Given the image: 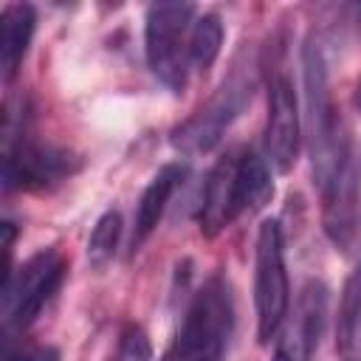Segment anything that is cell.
Returning <instances> with one entry per match:
<instances>
[{
  "instance_id": "cell-1",
  "label": "cell",
  "mask_w": 361,
  "mask_h": 361,
  "mask_svg": "<svg viewBox=\"0 0 361 361\" xmlns=\"http://www.w3.org/2000/svg\"><path fill=\"white\" fill-rule=\"evenodd\" d=\"M234 333V296L223 274H212L189 299L180 327L161 361H223Z\"/></svg>"
},
{
  "instance_id": "cell-2",
  "label": "cell",
  "mask_w": 361,
  "mask_h": 361,
  "mask_svg": "<svg viewBox=\"0 0 361 361\" xmlns=\"http://www.w3.org/2000/svg\"><path fill=\"white\" fill-rule=\"evenodd\" d=\"M192 3H152L144 25V54L152 76L172 93L186 87L189 76V34H192Z\"/></svg>"
},
{
  "instance_id": "cell-3",
  "label": "cell",
  "mask_w": 361,
  "mask_h": 361,
  "mask_svg": "<svg viewBox=\"0 0 361 361\" xmlns=\"http://www.w3.org/2000/svg\"><path fill=\"white\" fill-rule=\"evenodd\" d=\"M305 68V96H307V124H310V158H313V178L322 183L333 166L338 164L350 138L341 133L338 113L327 85V68L319 45L307 42L302 51Z\"/></svg>"
},
{
  "instance_id": "cell-4",
  "label": "cell",
  "mask_w": 361,
  "mask_h": 361,
  "mask_svg": "<svg viewBox=\"0 0 361 361\" xmlns=\"http://www.w3.org/2000/svg\"><path fill=\"white\" fill-rule=\"evenodd\" d=\"M290 288L285 271V243L276 220H265L257 231L254 259V307H257V338L268 344L288 316Z\"/></svg>"
},
{
  "instance_id": "cell-5",
  "label": "cell",
  "mask_w": 361,
  "mask_h": 361,
  "mask_svg": "<svg viewBox=\"0 0 361 361\" xmlns=\"http://www.w3.org/2000/svg\"><path fill=\"white\" fill-rule=\"evenodd\" d=\"M68 274V259L59 248H42L31 254L17 271L3 279V319L14 330H25L51 296L59 290Z\"/></svg>"
},
{
  "instance_id": "cell-6",
  "label": "cell",
  "mask_w": 361,
  "mask_h": 361,
  "mask_svg": "<svg viewBox=\"0 0 361 361\" xmlns=\"http://www.w3.org/2000/svg\"><path fill=\"white\" fill-rule=\"evenodd\" d=\"M82 169V158L68 147L37 141V138H17L6 147V169L3 186L6 192L14 189H48Z\"/></svg>"
},
{
  "instance_id": "cell-7",
  "label": "cell",
  "mask_w": 361,
  "mask_h": 361,
  "mask_svg": "<svg viewBox=\"0 0 361 361\" xmlns=\"http://www.w3.org/2000/svg\"><path fill=\"white\" fill-rule=\"evenodd\" d=\"M322 189V226L327 240L347 251L358 231V203H361V172L353 141L344 147L333 172L319 183Z\"/></svg>"
},
{
  "instance_id": "cell-8",
  "label": "cell",
  "mask_w": 361,
  "mask_h": 361,
  "mask_svg": "<svg viewBox=\"0 0 361 361\" xmlns=\"http://www.w3.org/2000/svg\"><path fill=\"white\" fill-rule=\"evenodd\" d=\"M248 96H251L248 82L240 76H231L195 116H189L183 124H178L172 130V138H169L172 147L180 155H200V152L214 149L220 144L223 133L228 130V124L245 107Z\"/></svg>"
},
{
  "instance_id": "cell-9",
  "label": "cell",
  "mask_w": 361,
  "mask_h": 361,
  "mask_svg": "<svg viewBox=\"0 0 361 361\" xmlns=\"http://www.w3.org/2000/svg\"><path fill=\"white\" fill-rule=\"evenodd\" d=\"M240 164H243V147L228 149L226 155L217 158L212 166L206 186H203V200L197 212L200 234L203 237H217L223 228H228L243 212V183H240Z\"/></svg>"
},
{
  "instance_id": "cell-10",
  "label": "cell",
  "mask_w": 361,
  "mask_h": 361,
  "mask_svg": "<svg viewBox=\"0 0 361 361\" xmlns=\"http://www.w3.org/2000/svg\"><path fill=\"white\" fill-rule=\"evenodd\" d=\"M327 322V288L319 279H307L296 307L276 341L271 361H310Z\"/></svg>"
},
{
  "instance_id": "cell-11",
  "label": "cell",
  "mask_w": 361,
  "mask_h": 361,
  "mask_svg": "<svg viewBox=\"0 0 361 361\" xmlns=\"http://www.w3.org/2000/svg\"><path fill=\"white\" fill-rule=\"evenodd\" d=\"M299 107L296 93L288 76H276L268 90V118H265V158L274 164L276 172H290L299 158Z\"/></svg>"
},
{
  "instance_id": "cell-12",
  "label": "cell",
  "mask_w": 361,
  "mask_h": 361,
  "mask_svg": "<svg viewBox=\"0 0 361 361\" xmlns=\"http://www.w3.org/2000/svg\"><path fill=\"white\" fill-rule=\"evenodd\" d=\"M183 175H186V166L183 164H166L155 172V178L147 183V189L141 192V200H138V209H135V226H133V240H130V254H135L147 240L149 234L158 228L164 212H166V203L169 197L175 195V189L183 183Z\"/></svg>"
},
{
  "instance_id": "cell-13",
  "label": "cell",
  "mask_w": 361,
  "mask_h": 361,
  "mask_svg": "<svg viewBox=\"0 0 361 361\" xmlns=\"http://www.w3.org/2000/svg\"><path fill=\"white\" fill-rule=\"evenodd\" d=\"M34 25H37V14L34 6L28 3H8L3 6L0 14V68H3V79L11 82L25 59V51L31 45L34 37Z\"/></svg>"
},
{
  "instance_id": "cell-14",
  "label": "cell",
  "mask_w": 361,
  "mask_h": 361,
  "mask_svg": "<svg viewBox=\"0 0 361 361\" xmlns=\"http://www.w3.org/2000/svg\"><path fill=\"white\" fill-rule=\"evenodd\" d=\"M336 353L341 361H358L361 353V259L344 282L338 322H336Z\"/></svg>"
},
{
  "instance_id": "cell-15",
  "label": "cell",
  "mask_w": 361,
  "mask_h": 361,
  "mask_svg": "<svg viewBox=\"0 0 361 361\" xmlns=\"http://www.w3.org/2000/svg\"><path fill=\"white\" fill-rule=\"evenodd\" d=\"M220 45H223V23L217 14H203L192 23V34H189V65L197 73H206L214 59L220 56Z\"/></svg>"
},
{
  "instance_id": "cell-16",
  "label": "cell",
  "mask_w": 361,
  "mask_h": 361,
  "mask_svg": "<svg viewBox=\"0 0 361 361\" xmlns=\"http://www.w3.org/2000/svg\"><path fill=\"white\" fill-rule=\"evenodd\" d=\"M240 183H243V206H245V212L262 209L274 195V180H271L268 164L254 149H243Z\"/></svg>"
},
{
  "instance_id": "cell-17",
  "label": "cell",
  "mask_w": 361,
  "mask_h": 361,
  "mask_svg": "<svg viewBox=\"0 0 361 361\" xmlns=\"http://www.w3.org/2000/svg\"><path fill=\"white\" fill-rule=\"evenodd\" d=\"M118 240H121V214L116 209H110L96 220L90 237H87V259H90V265L93 268H104L116 257Z\"/></svg>"
},
{
  "instance_id": "cell-18",
  "label": "cell",
  "mask_w": 361,
  "mask_h": 361,
  "mask_svg": "<svg viewBox=\"0 0 361 361\" xmlns=\"http://www.w3.org/2000/svg\"><path fill=\"white\" fill-rule=\"evenodd\" d=\"M116 361H152V344L141 324H124V330L118 333Z\"/></svg>"
},
{
  "instance_id": "cell-19",
  "label": "cell",
  "mask_w": 361,
  "mask_h": 361,
  "mask_svg": "<svg viewBox=\"0 0 361 361\" xmlns=\"http://www.w3.org/2000/svg\"><path fill=\"white\" fill-rule=\"evenodd\" d=\"M6 361H59V353L56 347H28L20 350L17 355H8Z\"/></svg>"
},
{
  "instance_id": "cell-20",
  "label": "cell",
  "mask_w": 361,
  "mask_h": 361,
  "mask_svg": "<svg viewBox=\"0 0 361 361\" xmlns=\"http://www.w3.org/2000/svg\"><path fill=\"white\" fill-rule=\"evenodd\" d=\"M353 102H355V107H358V113H361V82H358V87H355V99H353Z\"/></svg>"
}]
</instances>
